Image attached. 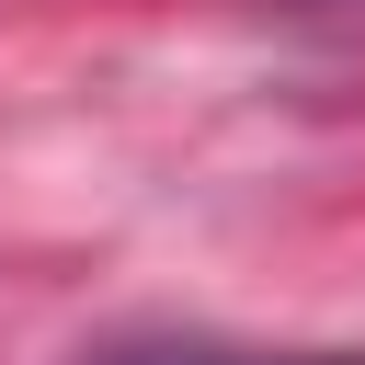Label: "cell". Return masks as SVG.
Returning <instances> with one entry per match:
<instances>
[{
	"instance_id": "6da1fadb",
	"label": "cell",
	"mask_w": 365,
	"mask_h": 365,
	"mask_svg": "<svg viewBox=\"0 0 365 365\" xmlns=\"http://www.w3.org/2000/svg\"><path fill=\"white\" fill-rule=\"evenodd\" d=\"M285 365H365V354H285Z\"/></svg>"
}]
</instances>
